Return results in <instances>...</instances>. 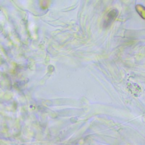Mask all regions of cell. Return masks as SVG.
Segmentation results:
<instances>
[{
	"mask_svg": "<svg viewBox=\"0 0 145 145\" xmlns=\"http://www.w3.org/2000/svg\"><path fill=\"white\" fill-rule=\"evenodd\" d=\"M118 15V11L117 10L114 9L110 11L106 15V18L104 22L103 26L104 28H107L110 25L113 21L116 19Z\"/></svg>",
	"mask_w": 145,
	"mask_h": 145,
	"instance_id": "1",
	"label": "cell"
}]
</instances>
